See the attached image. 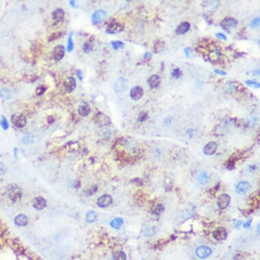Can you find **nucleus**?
<instances>
[{
    "label": "nucleus",
    "mask_w": 260,
    "mask_h": 260,
    "mask_svg": "<svg viewBox=\"0 0 260 260\" xmlns=\"http://www.w3.org/2000/svg\"><path fill=\"white\" fill-rule=\"evenodd\" d=\"M65 53V47L62 45L56 46L53 51V55L55 60L60 61L64 58Z\"/></svg>",
    "instance_id": "13"
},
{
    "label": "nucleus",
    "mask_w": 260,
    "mask_h": 260,
    "mask_svg": "<svg viewBox=\"0 0 260 260\" xmlns=\"http://www.w3.org/2000/svg\"><path fill=\"white\" fill-rule=\"evenodd\" d=\"M113 259L116 260H124L126 259V254L123 251L115 252L113 254Z\"/></svg>",
    "instance_id": "29"
},
{
    "label": "nucleus",
    "mask_w": 260,
    "mask_h": 260,
    "mask_svg": "<svg viewBox=\"0 0 260 260\" xmlns=\"http://www.w3.org/2000/svg\"><path fill=\"white\" fill-rule=\"evenodd\" d=\"M18 1H22V0H18Z\"/></svg>",
    "instance_id": "45"
},
{
    "label": "nucleus",
    "mask_w": 260,
    "mask_h": 260,
    "mask_svg": "<svg viewBox=\"0 0 260 260\" xmlns=\"http://www.w3.org/2000/svg\"><path fill=\"white\" fill-rule=\"evenodd\" d=\"M216 38H220V39H222V40H226V39H227L226 35H224L223 34H221V33L216 34Z\"/></svg>",
    "instance_id": "39"
},
{
    "label": "nucleus",
    "mask_w": 260,
    "mask_h": 260,
    "mask_svg": "<svg viewBox=\"0 0 260 260\" xmlns=\"http://www.w3.org/2000/svg\"><path fill=\"white\" fill-rule=\"evenodd\" d=\"M238 24V21L236 19L231 17H227L224 18L221 23V26L226 31H230L231 29L234 28Z\"/></svg>",
    "instance_id": "5"
},
{
    "label": "nucleus",
    "mask_w": 260,
    "mask_h": 260,
    "mask_svg": "<svg viewBox=\"0 0 260 260\" xmlns=\"http://www.w3.org/2000/svg\"><path fill=\"white\" fill-rule=\"evenodd\" d=\"M98 218V215L96 211H90L86 215V221L88 223H92L96 221Z\"/></svg>",
    "instance_id": "23"
},
{
    "label": "nucleus",
    "mask_w": 260,
    "mask_h": 260,
    "mask_svg": "<svg viewBox=\"0 0 260 260\" xmlns=\"http://www.w3.org/2000/svg\"><path fill=\"white\" fill-rule=\"evenodd\" d=\"M259 17L255 18L251 23V27L253 29L257 28V27H259Z\"/></svg>",
    "instance_id": "37"
},
{
    "label": "nucleus",
    "mask_w": 260,
    "mask_h": 260,
    "mask_svg": "<svg viewBox=\"0 0 260 260\" xmlns=\"http://www.w3.org/2000/svg\"><path fill=\"white\" fill-rule=\"evenodd\" d=\"M53 19L56 22H60L64 20L65 17V12L62 8H57L53 13Z\"/></svg>",
    "instance_id": "21"
},
{
    "label": "nucleus",
    "mask_w": 260,
    "mask_h": 260,
    "mask_svg": "<svg viewBox=\"0 0 260 260\" xmlns=\"http://www.w3.org/2000/svg\"><path fill=\"white\" fill-rule=\"evenodd\" d=\"M64 87L67 93H72L76 87L75 78L72 76L67 78L64 82Z\"/></svg>",
    "instance_id": "7"
},
{
    "label": "nucleus",
    "mask_w": 260,
    "mask_h": 260,
    "mask_svg": "<svg viewBox=\"0 0 260 260\" xmlns=\"http://www.w3.org/2000/svg\"><path fill=\"white\" fill-rule=\"evenodd\" d=\"M198 180L200 184L206 185L207 183H208V181H209V176H208L206 172H202V173H200V174L199 175L198 178Z\"/></svg>",
    "instance_id": "24"
},
{
    "label": "nucleus",
    "mask_w": 260,
    "mask_h": 260,
    "mask_svg": "<svg viewBox=\"0 0 260 260\" xmlns=\"http://www.w3.org/2000/svg\"><path fill=\"white\" fill-rule=\"evenodd\" d=\"M93 50V44L91 42H86L83 45V50L85 53H89Z\"/></svg>",
    "instance_id": "31"
},
{
    "label": "nucleus",
    "mask_w": 260,
    "mask_h": 260,
    "mask_svg": "<svg viewBox=\"0 0 260 260\" xmlns=\"http://www.w3.org/2000/svg\"><path fill=\"white\" fill-rule=\"evenodd\" d=\"M218 145L215 142H210L204 147V153L206 155H212L217 150Z\"/></svg>",
    "instance_id": "16"
},
{
    "label": "nucleus",
    "mask_w": 260,
    "mask_h": 260,
    "mask_svg": "<svg viewBox=\"0 0 260 260\" xmlns=\"http://www.w3.org/2000/svg\"><path fill=\"white\" fill-rule=\"evenodd\" d=\"M246 84L248 86H251V87H254V88H259L260 86L259 82L254 81H247Z\"/></svg>",
    "instance_id": "36"
},
{
    "label": "nucleus",
    "mask_w": 260,
    "mask_h": 260,
    "mask_svg": "<svg viewBox=\"0 0 260 260\" xmlns=\"http://www.w3.org/2000/svg\"><path fill=\"white\" fill-rule=\"evenodd\" d=\"M185 54H186V55L187 57H190V55H191V50L190 49H188V48L185 49Z\"/></svg>",
    "instance_id": "44"
},
{
    "label": "nucleus",
    "mask_w": 260,
    "mask_h": 260,
    "mask_svg": "<svg viewBox=\"0 0 260 260\" xmlns=\"http://www.w3.org/2000/svg\"><path fill=\"white\" fill-rule=\"evenodd\" d=\"M0 125H1L2 128L4 130H7L9 127L8 123L6 118L4 117L3 116L2 117V119H1V121H0Z\"/></svg>",
    "instance_id": "34"
},
{
    "label": "nucleus",
    "mask_w": 260,
    "mask_h": 260,
    "mask_svg": "<svg viewBox=\"0 0 260 260\" xmlns=\"http://www.w3.org/2000/svg\"><path fill=\"white\" fill-rule=\"evenodd\" d=\"M69 2H70V4L71 6H72L73 8L76 7V1H75V0H69Z\"/></svg>",
    "instance_id": "43"
},
{
    "label": "nucleus",
    "mask_w": 260,
    "mask_h": 260,
    "mask_svg": "<svg viewBox=\"0 0 260 260\" xmlns=\"http://www.w3.org/2000/svg\"><path fill=\"white\" fill-rule=\"evenodd\" d=\"M22 192L21 189L17 186H14L10 189L9 191V198L14 202H17L21 200Z\"/></svg>",
    "instance_id": "8"
},
{
    "label": "nucleus",
    "mask_w": 260,
    "mask_h": 260,
    "mask_svg": "<svg viewBox=\"0 0 260 260\" xmlns=\"http://www.w3.org/2000/svg\"><path fill=\"white\" fill-rule=\"evenodd\" d=\"M195 253L198 257L204 259L209 257L212 254V249L207 246H201L196 249Z\"/></svg>",
    "instance_id": "9"
},
{
    "label": "nucleus",
    "mask_w": 260,
    "mask_h": 260,
    "mask_svg": "<svg viewBox=\"0 0 260 260\" xmlns=\"http://www.w3.org/2000/svg\"><path fill=\"white\" fill-rule=\"evenodd\" d=\"M213 238L218 241H221V240H226L227 237V232L225 228L223 227H219L217 229H216L213 234H212Z\"/></svg>",
    "instance_id": "12"
},
{
    "label": "nucleus",
    "mask_w": 260,
    "mask_h": 260,
    "mask_svg": "<svg viewBox=\"0 0 260 260\" xmlns=\"http://www.w3.org/2000/svg\"><path fill=\"white\" fill-rule=\"evenodd\" d=\"M46 200L42 197H36L33 200V206L36 210H42L46 206Z\"/></svg>",
    "instance_id": "17"
},
{
    "label": "nucleus",
    "mask_w": 260,
    "mask_h": 260,
    "mask_svg": "<svg viewBox=\"0 0 260 260\" xmlns=\"http://www.w3.org/2000/svg\"><path fill=\"white\" fill-rule=\"evenodd\" d=\"M123 220L121 218H116L113 219L111 222H110V226L112 227L115 228V229H119L123 225Z\"/></svg>",
    "instance_id": "25"
},
{
    "label": "nucleus",
    "mask_w": 260,
    "mask_h": 260,
    "mask_svg": "<svg viewBox=\"0 0 260 260\" xmlns=\"http://www.w3.org/2000/svg\"><path fill=\"white\" fill-rule=\"evenodd\" d=\"M123 30V25L121 23L113 21L110 23L106 28V32L109 34H117L121 32Z\"/></svg>",
    "instance_id": "3"
},
{
    "label": "nucleus",
    "mask_w": 260,
    "mask_h": 260,
    "mask_svg": "<svg viewBox=\"0 0 260 260\" xmlns=\"http://www.w3.org/2000/svg\"><path fill=\"white\" fill-rule=\"evenodd\" d=\"M111 45L112 48L115 50H119V49H123L125 47V44L121 41L116 40V41H112L111 42Z\"/></svg>",
    "instance_id": "27"
},
{
    "label": "nucleus",
    "mask_w": 260,
    "mask_h": 260,
    "mask_svg": "<svg viewBox=\"0 0 260 260\" xmlns=\"http://www.w3.org/2000/svg\"><path fill=\"white\" fill-rule=\"evenodd\" d=\"M251 221H252V219L249 220L247 222H246L245 223H244L243 225V227L244 228H249L251 226Z\"/></svg>",
    "instance_id": "41"
},
{
    "label": "nucleus",
    "mask_w": 260,
    "mask_h": 260,
    "mask_svg": "<svg viewBox=\"0 0 260 260\" xmlns=\"http://www.w3.org/2000/svg\"><path fill=\"white\" fill-rule=\"evenodd\" d=\"M112 203V198L110 195H103L97 200V205L101 208L109 206Z\"/></svg>",
    "instance_id": "14"
},
{
    "label": "nucleus",
    "mask_w": 260,
    "mask_h": 260,
    "mask_svg": "<svg viewBox=\"0 0 260 260\" xmlns=\"http://www.w3.org/2000/svg\"><path fill=\"white\" fill-rule=\"evenodd\" d=\"M152 57V55L150 53H146L144 55V59L147 60H150Z\"/></svg>",
    "instance_id": "42"
},
{
    "label": "nucleus",
    "mask_w": 260,
    "mask_h": 260,
    "mask_svg": "<svg viewBox=\"0 0 260 260\" xmlns=\"http://www.w3.org/2000/svg\"><path fill=\"white\" fill-rule=\"evenodd\" d=\"M251 187V185L247 181H241L236 186V191L238 194H245L249 191Z\"/></svg>",
    "instance_id": "11"
},
{
    "label": "nucleus",
    "mask_w": 260,
    "mask_h": 260,
    "mask_svg": "<svg viewBox=\"0 0 260 260\" xmlns=\"http://www.w3.org/2000/svg\"><path fill=\"white\" fill-rule=\"evenodd\" d=\"M190 23L188 22H183L180 23V24L177 27L176 29V33L178 35H182L185 33H187V31L190 29Z\"/></svg>",
    "instance_id": "20"
},
{
    "label": "nucleus",
    "mask_w": 260,
    "mask_h": 260,
    "mask_svg": "<svg viewBox=\"0 0 260 260\" xmlns=\"http://www.w3.org/2000/svg\"><path fill=\"white\" fill-rule=\"evenodd\" d=\"M182 72H181L179 68H175L172 71L171 75L173 78H179L181 76H182Z\"/></svg>",
    "instance_id": "32"
},
{
    "label": "nucleus",
    "mask_w": 260,
    "mask_h": 260,
    "mask_svg": "<svg viewBox=\"0 0 260 260\" xmlns=\"http://www.w3.org/2000/svg\"><path fill=\"white\" fill-rule=\"evenodd\" d=\"M128 87V81L124 78H119L115 82L114 90L117 93L125 92Z\"/></svg>",
    "instance_id": "2"
},
{
    "label": "nucleus",
    "mask_w": 260,
    "mask_h": 260,
    "mask_svg": "<svg viewBox=\"0 0 260 260\" xmlns=\"http://www.w3.org/2000/svg\"><path fill=\"white\" fill-rule=\"evenodd\" d=\"M147 82L148 86H150V88L155 89L157 88V86H159V85H160L161 78L159 76L157 75V74H153V75L149 77Z\"/></svg>",
    "instance_id": "19"
},
{
    "label": "nucleus",
    "mask_w": 260,
    "mask_h": 260,
    "mask_svg": "<svg viewBox=\"0 0 260 260\" xmlns=\"http://www.w3.org/2000/svg\"><path fill=\"white\" fill-rule=\"evenodd\" d=\"M164 208L162 205H161V204H157V205L155 207L154 210H153V213L156 215H159L164 211Z\"/></svg>",
    "instance_id": "33"
},
{
    "label": "nucleus",
    "mask_w": 260,
    "mask_h": 260,
    "mask_svg": "<svg viewBox=\"0 0 260 260\" xmlns=\"http://www.w3.org/2000/svg\"><path fill=\"white\" fill-rule=\"evenodd\" d=\"M72 35H73V33L70 34L68 40V50L70 53L72 52L74 48V42H73V39H72Z\"/></svg>",
    "instance_id": "30"
},
{
    "label": "nucleus",
    "mask_w": 260,
    "mask_h": 260,
    "mask_svg": "<svg viewBox=\"0 0 260 260\" xmlns=\"http://www.w3.org/2000/svg\"><path fill=\"white\" fill-rule=\"evenodd\" d=\"M215 72L221 76H226L227 74V73L225 72V71L220 70H215Z\"/></svg>",
    "instance_id": "38"
},
{
    "label": "nucleus",
    "mask_w": 260,
    "mask_h": 260,
    "mask_svg": "<svg viewBox=\"0 0 260 260\" xmlns=\"http://www.w3.org/2000/svg\"><path fill=\"white\" fill-rule=\"evenodd\" d=\"M91 107L87 102H82L78 108V112L82 117H86L91 113Z\"/></svg>",
    "instance_id": "18"
},
{
    "label": "nucleus",
    "mask_w": 260,
    "mask_h": 260,
    "mask_svg": "<svg viewBox=\"0 0 260 260\" xmlns=\"http://www.w3.org/2000/svg\"><path fill=\"white\" fill-rule=\"evenodd\" d=\"M94 121L97 125L100 126H106L110 123V119L104 113L98 112L93 118Z\"/></svg>",
    "instance_id": "4"
},
{
    "label": "nucleus",
    "mask_w": 260,
    "mask_h": 260,
    "mask_svg": "<svg viewBox=\"0 0 260 260\" xmlns=\"http://www.w3.org/2000/svg\"><path fill=\"white\" fill-rule=\"evenodd\" d=\"M144 91L143 88L139 86H136L130 91V97L133 100H138L143 97Z\"/></svg>",
    "instance_id": "15"
},
{
    "label": "nucleus",
    "mask_w": 260,
    "mask_h": 260,
    "mask_svg": "<svg viewBox=\"0 0 260 260\" xmlns=\"http://www.w3.org/2000/svg\"><path fill=\"white\" fill-rule=\"evenodd\" d=\"M11 121L16 127L22 128L27 125L26 117L21 113H14L11 117Z\"/></svg>",
    "instance_id": "1"
},
{
    "label": "nucleus",
    "mask_w": 260,
    "mask_h": 260,
    "mask_svg": "<svg viewBox=\"0 0 260 260\" xmlns=\"http://www.w3.org/2000/svg\"><path fill=\"white\" fill-rule=\"evenodd\" d=\"M106 17V13L104 10H96L92 15V23L93 24L96 25L103 21Z\"/></svg>",
    "instance_id": "10"
},
{
    "label": "nucleus",
    "mask_w": 260,
    "mask_h": 260,
    "mask_svg": "<svg viewBox=\"0 0 260 260\" xmlns=\"http://www.w3.org/2000/svg\"><path fill=\"white\" fill-rule=\"evenodd\" d=\"M46 91V87L44 85H42L38 86V87L35 90V93H36L37 96H42V94H44Z\"/></svg>",
    "instance_id": "35"
},
{
    "label": "nucleus",
    "mask_w": 260,
    "mask_h": 260,
    "mask_svg": "<svg viewBox=\"0 0 260 260\" xmlns=\"http://www.w3.org/2000/svg\"><path fill=\"white\" fill-rule=\"evenodd\" d=\"M230 196L226 194H221L217 200V206L221 209H225L230 203Z\"/></svg>",
    "instance_id": "6"
},
{
    "label": "nucleus",
    "mask_w": 260,
    "mask_h": 260,
    "mask_svg": "<svg viewBox=\"0 0 260 260\" xmlns=\"http://www.w3.org/2000/svg\"><path fill=\"white\" fill-rule=\"evenodd\" d=\"M76 75L78 78V79H79L80 81L82 80V72L81 70H78L76 71Z\"/></svg>",
    "instance_id": "40"
},
{
    "label": "nucleus",
    "mask_w": 260,
    "mask_h": 260,
    "mask_svg": "<svg viewBox=\"0 0 260 260\" xmlns=\"http://www.w3.org/2000/svg\"><path fill=\"white\" fill-rule=\"evenodd\" d=\"M63 36V33L61 31H57V32H54L52 34H50L49 37V42H53L54 40H56L57 39L60 38Z\"/></svg>",
    "instance_id": "28"
},
{
    "label": "nucleus",
    "mask_w": 260,
    "mask_h": 260,
    "mask_svg": "<svg viewBox=\"0 0 260 260\" xmlns=\"http://www.w3.org/2000/svg\"><path fill=\"white\" fill-rule=\"evenodd\" d=\"M14 222L18 226H25L28 222V219L25 215H18L16 216Z\"/></svg>",
    "instance_id": "22"
},
{
    "label": "nucleus",
    "mask_w": 260,
    "mask_h": 260,
    "mask_svg": "<svg viewBox=\"0 0 260 260\" xmlns=\"http://www.w3.org/2000/svg\"><path fill=\"white\" fill-rule=\"evenodd\" d=\"M11 97V91L8 89H0V97L3 100H8Z\"/></svg>",
    "instance_id": "26"
}]
</instances>
